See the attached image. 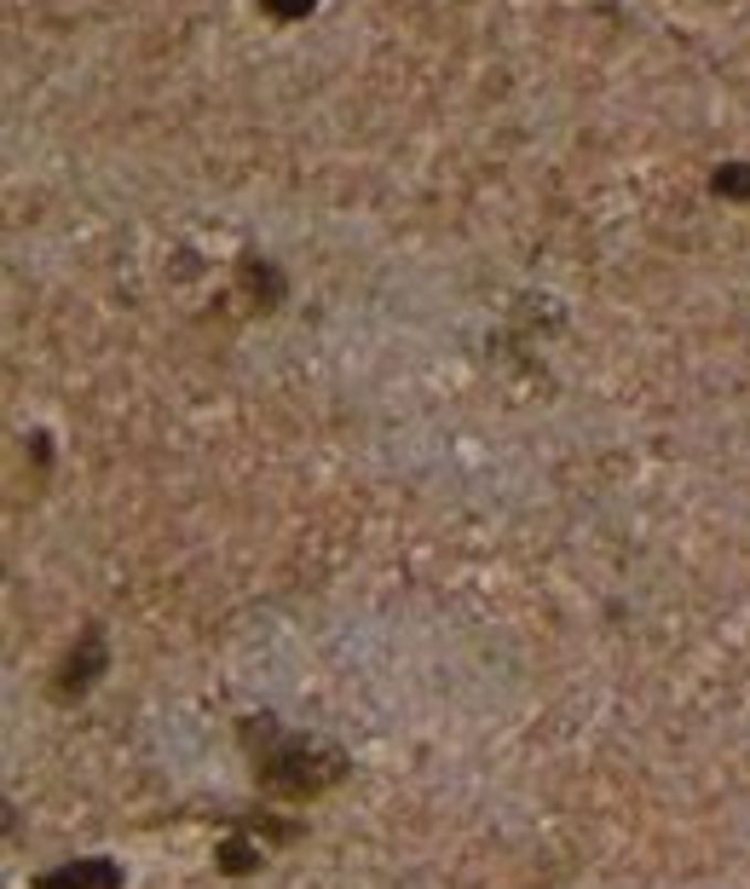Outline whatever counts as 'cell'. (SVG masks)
I'll return each mask as SVG.
<instances>
[{
  "mask_svg": "<svg viewBox=\"0 0 750 889\" xmlns=\"http://www.w3.org/2000/svg\"><path fill=\"white\" fill-rule=\"evenodd\" d=\"M105 665H110V653H105V635H98V624L93 629H82V642H75V653L64 658V670H59V699H82L87 688L98 676H105Z\"/></svg>",
  "mask_w": 750,
  "mask_h": 889,
  "instance_id": "obj_2",
  "label": "cell"
},
{
  "mask_svg": "<svg viewBox=\"0 0 750 889\" xmlns=\"http://www.w3.org/2000/svg\"><path fill=\"white\" fill-rule=\"evenodd\" d=\"M220 867H225L231 878H243V872L261 867V849H254L249 837H225V844H220Z\"/></svg>",
  "mask_w": 750,
  "mask_h": 889,
  "instance_id": "obj_6",
  "label": "cell"
},
{
  "mask_svg": "<svg viewBox=\"0 0 750 889\" xmlns=\"http://www.w3.org/2000/svg\"><path fill=\"white\" fill-rule=\"evenodd\" d=\"M710 191L716 197H733V202H750V162H728L710 173Z\"/></svg>",
  "mask_w": 750,
  "mask_h": 889,
  "instance_id": "obj_5",
  "label": "cell"
},
{
  "mask_svg": "<svg viewBox=\"0 0 750 889\" xmlns=\"http://www.w3.org/2000/svg\"><path fill=\"white\" fill-rule=\"evenodd\" d=\"M243 740L254 751V780H261L266 792H277V797H318V792H329V785L347 774L341 751L306 740V733L277 728L272 717H249Z\"/></svg>",
  "mask_w": 750,
  "mask_h": 889,
  "instance_id": "obj_1",
  "label": "cell"
},
{
  "mask_svg": "<svg viewBox=\"0 0 750 889\" xmlns=\"http://www.w3.org/2000/svg\"><path fill=\"white\" fill-rule=\"evenodd\" d=\"M313 7H318V0H261V12L277 18V23H295V18H306Z\"/></svg>",
  "mask_w": 750,
  "mask_h": 889,
  "instance_id": "obj_7",
  "label": "cell"
},
{
  "mask_svg": "<svg viewBox=\"0 0 750 889\" xmlns=\"http://www.w3.org/2000/svg\"><path fill=\"white\" fill-rule=\"evenodd\" d=\"M35 889H122V867L105 855H87V860H70V867L35 878Z\"/></svg>",
  "mask_w": 750,
  "mask_h": 889,
  "instance_id": "obj_3",
  "label": "cell"
},
{
  "mask_svg": "<svg viewBox=\"0 0 750 889\" xmlns=\"http://www.w3.org/2000/svg\"><path fill=\"white\" fill-rule=\"evenodd\" d=\"M243 284L261 295V307H277V300H283V272L266 266L261 254H243Z\"/></svg>",
  "mask_w": 750,
  "mask_h": 889,
  "instance_id": "obj_4",
  "label": "cell"
}]
</instances>
